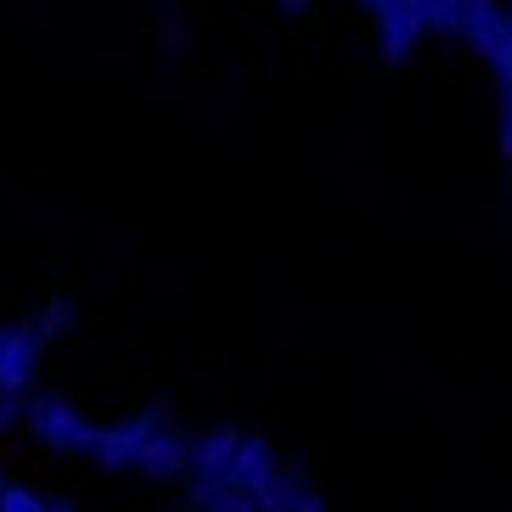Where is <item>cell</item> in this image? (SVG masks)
Listing matches in <instances>:
<instances>
[{
  "mask_svg": "<svg viewBox=\"0 0 512 512\" xmlns=\"http://www.w3.org/2000/svg\"><path fill=\"white\" fill-rule=\"evenodd\" d=\"M456 40L479 51L496 79L512 74V6L501 0H456Z\"/></svg>",
  "mask_w": 512,
  "mask_h": 512,
  "instance_id": "1",
  "label": "cell"
},
{
  "mask_svg": "<svg viewBox=\"0 0 512 512\" xmlns=\"http://www.w3.org/2000/svg\"><path fill=\"white\" fill-rule=\"evenodd\" d=\"M169 422V411L164 406H147L141 417H130V422H113V428H91V439H85V456H91L102 473H124V467H136V456H141V445H147L158 428Z\"/></svg>",
  "mask_w": 512,
  "mask_h": 512,
  "instance_id": "2",
  "label": "cell"
},
{
  "mask_svg": "<svg viewBox=\"0 0 512 512\" xmlns=\"http://www.w3.org/2000/svg\"><path fill=\"white\" fill-rule=\"evenodd\" d=\"M29 428L34 439L46 445V451H85V439H91V422L79 417L68 400H51V394H40V400H29Z\"/></svg>",
  "mask_w": 512,
  "mask_h": 512,
  "instance_id": "3",
  "label": "cell"
},
{
  "mask_svg": "<svg viewBox=\"0 0 512 512\" xmlns=\"http://www.w3.org/2000/svg\"><path fill=\"white\" fill-rule=\"evenodd\" d=\"M46 344H51V338H46L40 321H17V327L6 332V349H0V389H6V394H29L34 366H40Z\"/></svg>",
  "mask_w": 512,
  "mask_h": 512,
  "instance_id": "4",
  "label": "cell"
},
{
  "mask_svg": "<svg viewBox=\"0 0 512 512\" xmlns=\"http://www.w3.org/2000/svg\"><path fill=\"white\" fill-rule=\"evenodd\" d=\"M372 17H377V51H383V62H389V68H400V62L411 57V46L422 40L417 0H377Z\"/></svg>",
  "mask_w": 512,
  "mask_h": 512,
  "instance_id": "5",
  "label": "cell"
},
{
  "mask_svg": "<svg viewBox=\"0 0 512 512\" xmlns=\"http://www.w3.org/2000/svg\"><path fill=\"white\" fill-rule=\"evenodd\" d=\"M186 462H192V439H186V434H169V428H158V434L141 445L136 473H141V479H181Z\"/></svg>",
  "mask_w": 512,
  "mask_h": 512,
  "instance_id": "6",
  "label": "cell"
},
{
  "mask_svg": "<svg viewBox=\"0 0 512 512\" xmlns=\"http://www.w3.org/2000/svg\"><path fill=\"white\" fill-rule=\"evenodd\" d=\"M271 467H276L271 445H265L259 434H242L237 456H231V467H226V484H231V490H254V496H259V484L271 479Z\"/></svg>",
  "mask_w": 512,
  "mask_h": 512,
  "instance_id": "7",
  "label": "cell"
},
{
  "mask_svg": "<svg viewBox=\"0 0 512 512\" xmlns=\"http://www.w3.org/2000/svg\"><path fill=\"white\" fill-rule=\"evenodd\" d=\"M417 12H422V34H445V40L456 34V0H417Z\"/></svg>",
  "mask_w": 512,
  "mask_h": 512,
  "instance_id": "8",
  "label": "cell"
},
{
  "mask_svg": "<svg viewBox=\"0 0 512 512\" xmlns=\"http://www.w3.org/2000/svg\"><path fill=\"white\" fill-rule=\"evenodd\" d=\"M0 512H51V507H46L40 490H29V484H6V490H0Z\"/></svg>",
  "mask_w": 512,
  "mask_h": 512,
  "instance_id": "9",
  "label": "cell"
},
{
  "mask_svg": "<svg viewBox=\"0 0 512 512\" xmlns=\"http://www.w3.org/2000/svg\"><path fill=\"white\" fill-rule=\"evenodd\" d=\"M203 512H259V496H254V490H231V484H226V490H220Z\"/></svg>",
  "mask_w": 512,
  "mask_h": 512,
  "instance_id": "10",
  "label": "cell"
},
{
  "mask_svg": "<svg viewBox=\"0 0 512 512\" xmlns=\"http://www.w3.org/2000/svg\"><path fill=\"white\" fill-rule=\"evenodd\" d=\"M23 411H29V394H6V389H0V434H6Z\"/></svg>",
  "mask_w": 512,
  "mask_h": 512,
  "instance_id": "11",
  "label": "cell"
},
{
  "mask_svg": "<svg viewBox=\"0 0 512 512\" xmlns=\"http://www.w3.org/2000/svg\"><path fill=\"white\" fill-rule=\"evenodd\" d=\"M62 321H68V299H57V304H51V316L40 321V327H46V338H57V327H62Z\"/></svg>",
  "mask_w": 512,
  "mask_h": 512,
  "instance_id": "12",
  "label": "cell"
},
{
  "mask_svg": "<svg viewBox=\"0 0 512 512\" xmlns=\"http://www.w3.org/2000/svg\"><path fill=\"white\" fill-rule=\"evenodd\" d=\"M282 6H287V12H299V6H304V0H282Z\"/></svg>",
  "mask_w": 512,
  "mask_h": 512,
  "instance_id": "13",
  "label": "cell"
},
{
  "mask_svg": "<svg viewBox=\"0 0 512 512\" xmlns=\"http://www.w3.org/2000/svg\"><path fill=\"white\" fill-rule=\"evenodd\" d=\"M51 512H74V507H68V501H57V507H51Z\"/></svg>",
  "mask_w": 512,
  "mask_h": 512,
  "instance_id": "14",
  "label": "cell"
},
{
  "mask_svg": "<svg viewBox=\"0 0 512 512\" xmlns=\"http://www.w3.org/2000/svg\"><path fill=\"white\" fill-rule=\"evenodd\" d=\"M361 6H366V12H372V6H377V0H361Z\"/></svg>",
  "mask_w": 512,
  "mask_h": 512,
  "instance_id": "15",
  "label": "cell"
},
{
  "mask_svg": "<svg viewBox=\"0 0 512 512\" xmlns=\"http://www.w3.org/2000/svg\"><path fill=\"white\" fill-rule=\"evenodd\" d=\"M0 349H6V332H0Z\"/></svg>",
  "mask_w": 512,
  "mask_h": 512,
  "instance_id": "16",
  "label": "cell"
},
{
  "mask_svg": "<svg viewBox=\"0 0 512 512\" xmlns=\"http://www.w3.org/2000/svg\"><path fill=\"white\" fill-rule=\"evenodd\" d=\"M0 490H6V484H0Z\"/></svg>",
  "mask_w": 512,
  "mask_h": 512,
  "instance_id": "17",
  "label": "cell"
}]
</instances>
